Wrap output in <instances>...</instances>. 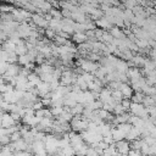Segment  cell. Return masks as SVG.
I'll list each match as a JSON object with an SVG mask.
<instances>
[{"mask_svg": "<svg viewBox=\"0 0 156 156\" xmlns=\"http://www.w3.org/2000/svg\"><path fill=\"white\" fill-rule=\"evenodd\" d=\"M77 65L79 66V68H80L83 72L91 73V74H94V73L99 69V67H100V65H98V63H95V62H91V61H89V60H87V58H79L78 62H77Z\"/></svg>", "mask_w": 156, "mask_h": 156, "instance_id": "6da1fadb", "label": "cell"}, {"mask_svg": "<svg viewBox=\"0 0 156 156\" xmlns=\"http://www.w3.org/2000/svg\"><path fill=\"white\" fill-rule=\"evenodd\" d=\"M44 15H38V13L32 15V22L34 23V26H37L39 28H45L46 29V28H49V22L44 18Z\"/></svg>", "mask_w": 156, "mask_h": 156, "instance_id": "7a4b0ae2", "label": "cell"}, {"mask_svg": "<svg viewBox=\"0 0 156 156\" xmlns=\"http://www.w3.org/2000/svg\"><path fill=\"white\" fill-rule=\"evenodd\" d=\"M115 145H116L117 152H118L119 155H128V152H129V150H130V144H129V141L122 140V141H117Z\"/></svg>", "mask_w": 156, "mask_h": 156, "instance_id": "3957f363", "label": "cell"}, {"mask_svg": "<svg viewBox=\"0 0 156 156\" xmlns=\"http://www.w3.org/2000/svg\"><path fill=\"white\" fill-rule=\"evenodd\" d=\"M13 126H16V122H15V119L12 118L11 113H10V112H4L2 118H1V127L7 129V128L13 127Z\"/></svg>", "mask_w": 156, "mask_h": 156, "instance_id": "277c9868", "label": "cell"}, {"mask_svg": "<svg viewBox=\"0 0 156 156\" xmlns=\"http://www.w3.org/2000/svg\"><path fill=\"white\" fill-rule=\"evenodd\" d=\"M37 89H38V94H39V96H40L41 99L45 98L46 95H49V94L51 93L50 84H49V83H45V82H41V83L37 87Z\"/></svg>", "mask_w": 156, "mask_h": 156, "instance_id": "5b68a950", "label": "cell"}, {"mask_svg": "<svg viewBox=\"0 0 156 156\" xmlns=\"http://www.w3.org/2000/svg\"><path fill=\"white\" fill-rule=\"evenodd\" d=\"M20 71H21V67H20L18 63H10L7 71L4 76H6V77H17L20 74Z\"/></svg>", "mask_w": 156, "mask_h": 156, "instance_id": "8992f818", "label": "cell"}, {"mask_svg": "<svg viewBox=\"0 0 156 156\" xmlns=\"http://www.w3.org/2000/svg\"><path fill=\"white\" fill-rule=\"evenodd\" d=\"M32 151L34 152V155L41 154V152H46L45 143L44 141H40V140H34L32 143Z\"/></svg>", "mask_w": 156, "mask_h": 156, "instance_id": "52a82bcc", "label": "cell"}, {"mask_svg": "<svg viewBox=\"0 0 156 156\" xmlns=\"http://www.w3.org/2000/svg\"><path fill=\"white\" fill-rule=\"evenodd\" d=\"M27 79H28V83H29V85H30L32 88H37V87L41 83L40 76H38L35 72H30L29 76L27 77Z\"/></svg>", "mask_w": 156, "mask_h": 156, "instance_id": "ba28073f", "label": "cell"}, {"mask_svg": "<svg viewBox=\"0 0 156 156\" xmlns=\"http://www.w3.org/2000/svg\"><path fill=\"white\" fill-rule=\"evenodd\" d=\"M128 68H129L128 67V63L124 60H118L117 63H116V66H115V71L117 73H119V74H126L127 71H128Z\"/></svg>", "mask_w": 156, "mask_h": 156, "instance_id": "9c48e42d", "label": "cell"}, {"mask_svg": "<svg viewBox=\"0 0 156 156\" xmlns=\"http://www.w3.org/2000/svg\"><path fill=\"white\" fill-rule=\"evenodd\" d=\"M140 135H141V132H140L138 128L132 127V129L129 130V133L126 135V139H127V141H132V143H133V141L138 140Z\"/></svg>", "mask_w": 156, "mask_h": 156, "instance_id": "30bf717a", "label": "cell"}, {"mask_svg": "<svg viewBox=\"0 0 156 156\" xmlns=\"http://www.w3.org/2000/svg\"><path fill=\"white\" fill-rule=\"evenodd\" d=\"M126 76H127V78H130V80L132 79H140V78H143V76H141V73H140V71H139L138 67H130V68H128Z\"/></svg>", "mask_w": 156, "mask_h": 156, "instance_id": "8fae6325", "label": "cell"}, {"mask_svg": "<svg viewBox=\"0 0 156 156\" xmlns=\"http://www.w3.org/2000/svg\"><path fill=\"white\" fill-rule=\"evenodd\" d=\"M119 90H121V93L123 95V99H132V96H133V89H132V87L129 84L122 83Z\"/></svg>", "mask_w": 156, "mask_h": 156, "instance_id": "7c38bea8", "label": "cell"}, {"mask_svg": "<svg viewBox=\"0 0 156 156\" xmlns=\"http://www.w3.org/2000/svg\"><path fill=\"white\" fill-rule=\"evenodd\" d=\"M33 61H35V58H34V57H32L29 54H26V55L18 56V61H17V63H18L20 66H23V67H26L27 65L32 63Z\"/></svg>", "mask_w": 156, "mask_h": 156, "instance_id": "4fadbf2b", "label": "cell"}, {"mask_svg": "<svg viewBox=\"0 0 156 156\" xmlns=\"http://www.w3.org/2000/svg\"><path fill=\"white\" fill-rule=\"evenodd\" d=\"M95 24L100 28V29H111L112 28V24L108 22V20H107V17H101V18H99V20H96L95 21Z\"/></svg>", "mask_w": 156, "mask_h": 156, "instance_id": "5bb4252c", "label": "cell"}, {"mask_svg": "<svg viewBox=\"0 0 156 156\" xmlns=\"http://www.w3.org/2000/svg\"><path fill=\"white\" fill-rule=\"evenodd\" d=\"M110 34H111L115 39H119V40H122V39L126 38L124 32H123L121 28H118V27H112V28L110 29Z\"/></svg>", "mask_w": 156, "mask_h": 156, "instance_id": "9a60e30c", "label": "cell"}, {"mask_svg": "<svg viewBox=\"0 0 156 156\" xmlns=\"http://www.w3.org/2000/svg\"><path fill=\"white\" fill-rule=\"evenodd\" d=\"M15 52H16L17 56H22V55L28 54V49H27V46H26V41H24V40H21V41L16 45Z\"/></svg>", "mask_w": 156, "mask_h": 156, "instance_id": "2e32d148", "label": "cell"}, {"mask_svg": "<svg viewBox=\"0 0 156 156\" xmlns=\"http://www.w3.org/2000/svg\"><path fill=\"white\" fill-rule=\"evenodd\" d=\"M111 134H112V138H113L115 143H117V141H122V140H124V139H126V134H124V133H122L121 130H118L116 127H113V128H112Z\"/></svg>", "mask_w": 156, "mask_h": 156, "instance_id": "e0dca14e", "label": "cell"}, {"mask_svg": "<svg viewBox=\"0 0 156 156\" xmlns=\"http://www.w3.org/2000/svg\"><path fill=\"white\" fill-rule=\"evenodd\" d=\"M1 49L4 50V51H6V52H15V50H16V44L15 43H12L10 39H7L6 41H4L2 43V45H1Z\"/></svg>", "mask_w": 156, "mask_h": 156, "instance_id": "ac0fdd59", "label": "cell"}, {"mask_svg": "<svg viewBox=\"0 0 156 156\" xmlns=\"http://www.w3.org/2000/svg\"><path fill=\"white\" fill-rule=\"evenodd\" d=\"M71 18L74 20V21H77V23H84V21L87 20L85 13H83L80 10H78V11H76V12H72Z\"/></svg>", "mask_w": 156, "mask_h": 156, "instance_id": "d6986e66", "label": "cell"}, {"mask_svg": "<svg viewBox=\"0 0 156 156\" xmlns=\"http://www.w3.org/2000/svg\"><path fill=\"white\" fill-rule=\"evenodd\" d=\"M129 117H130V115H128V113H122V115H119V116H116L115 117V119H113V122H112V124H119V123H128L129 122Z\"/></svg>", "mask_w": 156, "mask_h": 156, "instance_id": "ffe728a7", "label": "cell"}, {"mask_svg": "<svg viewBox=\"0 0 156 156\" xmlns=\"http://www.w3.org/2000/svg\"><path fill=\"white\" fill-rule=\"evenodd\" d=\"M72 39H73V41L77 43L78 45H79V44H83V43H85V41L88 40L85 33H74V34L72 35Z\"/></svg>", "mask_w": 156, "mask_h": 156, "instance_id": "44dd1931", "label": "cell"}, {"mask_svg": "<svg viewBox=\"0 0 156 156\" xmlns=\"http://www.w3.org/2000/svg\"><path fill=\"white\" fill-rule=\"evenodd\" d=\"M76 85H78V87H79V89H80L82 91H85V90L88 89V84H87V82H85V80L83 79L82 74H78V76H77Z\"/></svg>", "mask_w": 156, "mask_h": 156, "instance_id": "7402d4cb", "label": "cell"}, {"mask_svg": "<svg viewBox=\"0 0 156 156\" xmlns=\"http://www.w3.org/2000/svg\"><path fill=\"white\" fill-rule=\"evenodd\" d=\"M132 127H133V126H132L130 123H119V124L116 126V128H117L118 130H121L122 133H124L126 135L129 133V130L132 129Z\"/></svg>", "mask_w": 156, "mask_h": 156, "instance_id": "603a6c76", "label": "cell"}, {"mask_svg": "<svg viewBox=\"0 0 156 156\" xmlns=\"http://www.w3.org/2000/svg\"><path fill=\"white\" fill-rule=\"evenodd\" d=\"M145 60H146V58H144L141 55H136V56H134V57L132 58V62L134 63V67H139V66H144Z\"/></svg>", "mask_w": 156, "mask_h": 156, "instance_id": "cb8c5ba5", "label": "cell"}, {"mask_svg": "<svg viewBox=\"0 0 156 156\" xmlns=\"http://www.w3.org/2000/svg\"><path fill=\"white\" fill-rule=\"evenodd\" d=\"M144 98H145L144 93H141V91H136V93H135V94L132 96V102L143 104V101H144Z\"/></svg>", "mask_w": 156, "mask_h": 156, "instance_id": "d4e9b609", "label": "cell"}, {"mask_svg": "<svg viewBox=\"0 0 156 156\" xmlns=\"http://www.w3.org/2000/svg\"><path fill=\"white\" fill-rule=\"evenodd\" d=\"M84 105H80V104H77L74 107H72L71 108V112H72V115L73 116H80L82 113H83V111H84Z\"/></svg>", "mask_w": 156, "mask_h": 156, "instance_id": "484cf974", "label": "cell"}, {"mask_svg": "<svg viewBox=\"0 0 156 156\" xmlns=\"http://www.w3.org/2000/svg\"><path fill=\"white\" fill-rule=\"evenodd\" d=\"M50 112H51V116L58 117V116H61L62 112H63V106H55V107H51V108H50Z\"/></svg>", "mask_w": 156, "mask_h": 156, "instance_id": "4316f807", "label": "cell"}, {"mask_svg": "<svg viewBox=\"0 0 156 156\" xmlns=\"http://www.w3.org/2000/svg\"><path fill=\"white\" fill-rule=\"evenodd\" d=\"M49 13L51 15L52 18H57V20H62V18H63V17H62V13H61V11H58V9L52 7V9L49 11Z\"/></svg>", "mask_w": 156, "mask_h": 156, "instance_id": "83f0119b", "label": "cell"}, {"mask_svg": "<svg viewBox=\"0 0 156 156\" xmlns=\"http://www.w3.org/2000/svg\"><path fill=\"white\" fill-rule=\"evenodd\" d=\"M111 96H112V99H113L115 101H117L118 104L123 100V95H122L121 90H113V91H112V94H111Z\"/></svg>", "mask_w": 156, "mask_h": 156, "instance_id": "f1b7e54d", "label": "cell"}, {"mask_svg": "<svg viewBox=\"0 0 156 156\" xmlns=\"http://www.w3.org/2000/svg\"><path fill=\"white\" fill-rule=\"evenodd\" d=\"M10 106H11L10 102H7V101H5V100H0V108H1V111H4V112H10Z\"/></svg>", "mask_w": 156, "mask_h": 156, "instance_id": "f546056e", "label": "cell"}, {"mask_svg": "<svg viewBox=\"0 0 156 156\" xmlns=\"http://www.w3.org/2000/svg\"><path fill=\"white\" fill-rule=\"evenodd\" d=\"M82 77H83V79L87 82V84L90 83V82H93V80L95 79L94 74H91V73H87V72H83V73H82Z\"/></svg>", "mask_w": 156, "mask_h": 156, "instance_id": "4dcf8cb0", "label": "cell"}, {"mask_svg": "<svg viewBox=\"0 0 156 156\" xmlns=\"http://www.w3.org/2000/svg\"><path fill=\"white\" fill-rule=\"evenodd\" d=\"M17 61H18V56L16 55V52H10V54H9L7 62H9V63H17Z\"/></svg>", "mask_w": 156, "mask_h": 156, "instance_id": "1f68e13d", "label": "cell"}, {"mask_svg": "<svg viewBox=\"0 0 156 156\" xmlns=\"http://www.w3.org/2000/svg\"><path fill=\"white\" fill-rule=\"evenodd\" d=\"M146 110H147L149 116H150L151 118H155V119H156V105L149 106V107H146Z\"/></svg>", "mask_w": 156, "mask_h": 156, "instance_id": "d6a6232c", "label": "cell"}, {"mask_svg": "<svg viewBox=\"0 0 156 156\" xmlns=\"http://www.w3.org/2000/svg\"><path fill=\"white\" fill-rule=\"evenodd\" d=\"M99 58H100L99 54H95V52H89L88 56H87V60H89V61H91V62L99 61Z\"/></svg>", "mask_w": 156, "mask_h": 156, "instance_id": "836d02e7", "label": "cell"}, {"mask_svg": "<svg viewBox=\"0 0 156 156\" xmlns=\"http://www.w3.org/2000/svg\"><path fill=\"white\" fill-rule=\"evenodd\" d=\"M113 113H115L116 116H119V115L124 113V110H123V107H122L121 104H117V105L115 106V108H113Z\"/></svg>", "mask_w": 156, "mask_h": 156, "instance_id": "e575fe53", "label": "cell"}, {"mask_svg": "<svg viewBox=\"0 0 156 156\" xmlns=\"http://www.w3.org/2000/svg\"><path fill=\"white\" fill-rule=\"evenodd\" d=\"M119 104L122 105L123 110H124V111H127V110H129V108H130V104H132V102L129 101V99H123Z\"/></svg>", "mask_w": 156, "mask_h": 156, "instance_id": "d590c367", "label": "cell"}, {"mask_svg": "<svg viewBox=\"0 0 156 156\" xmlns=\"http://www.w3.org/2000/svg\"><path fill=\"white\" fill-rule=\"evenodd\" d=\"M144 141H145L149 146H151V145L156 144V139H155V138H152L151 135H146V136H144Z\"/></svg>", "mask_w": 156, "mask_h": 156, "instance_id": "8d00e7d4", "label": "cell"}, {"mask_svg": "<svg viewBox=\"0 0 156 156\" xmlns=\"http://www.w3.org/2000/svg\"><path fill=\"white\" fill-rule=\"evenodd\" d=\"M45 35H46V38H49V39H55V37L57 35L52 29H50V28H46L45 29Z\"/></svg>", "mask_w": 156, "mask_h": 156, "instance_id": "74e56055", "label": "cell"}, {"mask_svg": "<svg viewBox=\"0 0 156 156\" xmlns=\"http://www.w3.org/2000/svg\"><path fill=\"white\" fill-rule=\"evenodd\" d=\"M10 139H11V143H15V141H17V140L22 139V135H21V133H20V132H16V133H13V134H11V135H10Z\"/></svg>", "mask_w": 156, "mask_h": 156, "instance_id": "f35d334b", "label": "cell"}, {"mask_svg": "<svg viewBox=\"0 0 156 156\" xmlns=\"http://www.w3.org/2000/svg\"><path fill=\"white\" fill-rule=\"evenodd\" d=\"M35 62L38 63V65H43V63H45V56L44 55H41V54H38V56L35 57Z\"/></svg>", "mask_w": 156, "mask_h": 156, "instance_id": "ab89813d", "label": "cell"}, {"mask_svg": "<svg viewBox=\"0 0 156 156\" xmlns=\"http://www.w3.org/2000/svg\"><path fill=\"white\" fill-rule=\"evenodd\" d=\"M32 108H33L34 111H39V110H41V108H44V106H43V104H41V101L39 100V101H37V102H34V104L32 105Z\"/></svg>", "mask_w": 156, "mask_h": 156, "instance_id": "60d3db41", "label": "cell"}, {"mask_svg": "<svg viewBox=\"0 0 156 156\" xmlns=\"http://www.w3.org/2000/svg\"><path fill=\"white\" fill-rule=\"evenodd\" d=\"M87 156H99V154H98V151H96L95 147L89 146V149H88V151H87Z\"/></svg>", "mask_w": 156, "mask_h": 156, "instance_id": "b9f144b4", "label": "cell"}, {"mask_svg": "<svg viewBox=\"0 0 156 156\" xmlns=\"http://www.w3.org/2000/svg\"><path fill=\"white\" fill-rule=\"evenodd\" d=\"M40 101H41V104H43L44 107L51 106V98H43V99H40Z\"/></svg>", "mask_w": 156, "mask_h": 156, "instance_id": "7bdbcfd3", "label": "cell"}, {"mask_svg": "<svg viewBox=\"0 0 156 156\" xmlns=\"http://www.w3.org/2000/svg\"><path fill=\"white\" fill-rule=\"evenodd\" d=\"M13 156H34L29 151H15Z\"/></svg>", "mask_w": 156, "mask_h": 156, "instance_id": "ee69618b", "label": "cell"}, {"mask_svg": "<svg viewBox=\"0 0 156 156\" xmlns=\"http://www.w3.org/2000/svg\"><path fill=\"white\" fill-rule=\"evenodd\" d=\"M149 156H156V144L149 146Z\"/></svg>", "mask_w": 156, "mask_h": 156, "instance_id": "f6af8a7d", "label": "cell"}, {"mask_svg": "<svg viewBox=\"0 0 156 156\" xmlns=\"http://www.w3.org/2000/svg\"><path fill=\"white\" fill-rule=\"evenodd\" d=\"M128 156H141V152H140V150H133V149H130L129 152H128Z\"/></svg>", "mask_w": 156, "mask_h": 156, "instance_id": "bcb514c9", "label": "cell"}, {"mask_svg": "<svg viewBox=\"0 0 156 156\" xmlns=\"http://www.w3.org/2000/svg\"><path fill=\"white\" fill-rule=\"evenodd\" d=\"M108 146H110V145H107L106 143H104V141H100V143L98 144V146H96V147H99V149H101V150H106Z\"/></svg>", "mask_w": 156, "mask_h": 156, "instance_id": "7dc6e473", "label": "cell"}, {"mask_svg": "<svg viewBox=\"0 0 156 156\" xmlns=\"http://www.w3.org/2000/svg\"><path fill=\"white\" fill-rule=\"evenodd\" d=\"M57 35H60V37H62V38H65V39L69 38V34H67V33H65V32H60Z\"/></svg>", "mask_w": 156, "mask_h": 156, "instance_id": "c3c4849f", "label": "cell"}, {"mask_svg": "<svg viewBox=\"0 0 156 156\" xmlns=\"http://www.w3.org/2000/svg\"><path fill=\"white\" fill-rule=\"evenodd\" d=\"M5 83V79H4V77H0V85L1 84H4Z\"/></svg>", "mask_w": 156, "mask_h": 156, "instance_id": "681fc988", "label": "cell"}, {"mask_svg": "<svg viewBox=\"0 0 156 156\" xmlns=\"http://www.w3.org/2000/svg\"><path fill=\"white\" fill-rule=\"evenodd\" d=\"M152 98H154V100H155V105H156V95H154Z\"/></svg>", "mask_w": 156, "mask_h": 156, "instance_id": "f907efd6", "label": "cell"}, {"mask_svg": "<svg viewBox=\"0 0 156 156\" xmlns=\"http://www.w3.org/2000/svg\"><path fill=\"white\" fill-rule=\"evenodd\" d=\"M0 111H1V108H0Z\"/></svg>", "mask_w": 156, "mask_h": 156, "instance_id": "816d5d0a", "label": "cell"}, {"mask_svg": "<svg viewBox=\"0 0 156 156\" xmlns=\"http://www.w3.org/2000/svg\"><path fill=\"white\" fill-rule=\"evenodd\" d=\"M141 156H143V155H141Z\"/></svg>", "mask_w": 156, "mask_h": 156, "instance_id": "f5cc1de1", "label": "cell"}]
</instances>
